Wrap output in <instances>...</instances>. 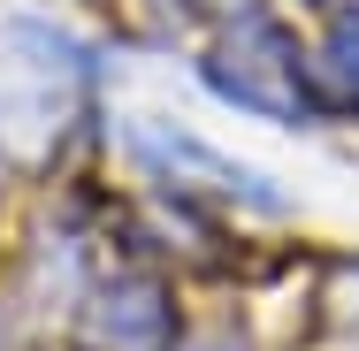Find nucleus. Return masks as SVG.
I'll use <instances>...</instances> for the list:
<instances>
[{
    "label": "nucleus",
    "mask_w": 359,
    "mask_h": 351,
    "mask_svg": "<svg viewBox=\"0 0 359 351\" xmlns=\"http://www.w3.org/2000/svg\"><path fill=\"white\" fill-rule=\"evenodd\" d=\"M321 76L337 84V99H352V107H359V23H344V31L321 46Z\"/></svg>",
    "instance_id": "nucleus-2"
},
{
    "label": "nucleus",
    "mask_w": 359,
    "mask_h": 351,
    "mask_svg": "<svg viewBox=\"0 0 359 351\" xmlns=\"http://www.w3.org/2000/svg\"><path fill=\"white\" fill-rule=\"evenodd\" d=\"M161 336H168V305H161L153 282L107 290V305L92 313V344L100 351H161Z\"/></svg>",
    "instance_id": "nucleus-1"
},
{
    "label": "nucleus",
    "mask_w": 359,
    "mask_h": 351,
    "mask_svg": "<svg viewBox=\"0 0 359 351\" xmlns=\"http://www.w3.org/2000/svg\"><path fill=\"white\" fill-rule=\"evenodd\" d=\"M352 8H359V0H352Z\"/></svg>",
    "instance_id": "nucleus-3"
}]
</instances>
